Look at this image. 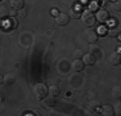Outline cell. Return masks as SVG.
I'll list each match as a JSON object with an SVG mask.
<instances>
[{"mask_svg": "<svg viewBox=\"0 0 121 116\" xmlns=\"http://www.w3.org/2000/svg\"><path fill=\"white\" fill-rule=\"evenodd\" d=\"M98 107H99V102H98V101H91V102H89V108H90L91 111H93V110L95 111Z\"/></svg>", "mask_w": 121, "mask_h": 116, "instance_id": "ffe728a7", "label": "cell"}, {"mask_svg": "<svg viewBox=\"0 0 121 116\" xmlns=\"http://www.w3.org/2000/svg\"><path fill=\"white\" fill-rule=\"evenodd\" d=\"M109 9L113 10V12H120V10H121V4H120V1H112L111 4H109Z\"/></svg>", "mask_w": 121, "mask_h": 116, "instance_id": "e0dca14e", "label": "cell"}, {"mask_svg": "<svg viewBox=\"0 0 121 116\" xmlns=\"http://www.w3.org/2000/svg\"><path fill=\"white\" fill-rule=\"evenodd\" d=\"M70 14L72 18H80L81 17V9H80V7H77V5L76 7H72L70 10Z\"/></svg>", "mask_w": 121, "mask_h": 116, "instance_id": "8fae6325", "label": "cell"}, {"mask_svg": "<svg viewBox=\"0 0 121 116\" xmlns=\"http://www.w3.org/2000/svg\"><path fill=\"white\" fill-rule=\"evenodd\" d=\"M82 63L84 65H94L95 63V57L93 56V53H88V54H82Z\"/></svg>", "mask_w": 121, "mask_h": 116, "instance_id": "52a82bcc", "label": "cell"}, {"mask_svg": "<svg viewBox=\"0 0 121 116\" xmlns=\"http://www.w3.org/2000/svg\"><path fill=\"white\" fill-rule=\"evenodd\" d=\"M48 93L50 95H53V97H57V95L59 94V88L57 85H50L48 88Z\"/></svg>", "mask_w": 121, "mask_h": 116, "instance_id": "9a60e30c", "label": "cell"}, {"mask_svg": "<svg viewBox=\"0 0 121 116\" xmlns=\"http://www.w3.org/2000/svg\"><path fill=\"white\" fill-rule=\"evenodd\" d=\"M113 114L115 115H120V103H117L116 107L113 108Z\"/></svg>", "mask_w": 121, "mask_h": 116, "instance_id": "484cf974", "label": "cell"}, {"mask_svg": "<svg viewBox=\"0 0 121 116\" xmlns=\"http://www.w3.org/2000/svg\"><path fill=\"white\" fill-rule=\"evenodd\" d=\"M23 4H25L23 0H10V7H12L13 9H16V10L23 8Z\"/></svg>", "mask_w": 121, "mask_h": 116, "instance_id": "7c38bea8", "label": "cell"}, {"mask_svg": "<svg viewBox=\"0 0 121 116\" xmlns=\"http://www.w3.org/2000/svg\"><path fill=\"white\" fill-rule=\"evenodd\" d=\"M108 61L111 62V65H115V66L120 65V62H121L120 53H117V52H113V53H111V54H109V57H108Z\"/></svg>", "mask_w": 121, "mask_h": 116, "instance_id": "ba28073f", "label": "cell"}, {"mask_svg": "<svg viewBox=\"0 0 121 116\" xmlns=\"http://www.w3.org/2000/svg\"><path fill=\"white\" fill-rule=\"evenodd\" d=\"M14 80H16V76H14L13 74H7L4 76V83L8 84V85H10V84L14 83Z\"/></svg>", "mask_w": 121, "mask_h": 116, "instance_id": "2e32d148", "label": "cell"}, {"mask_svg": "<svg viewBox=\"0 0 121 116\" xmlns=\"http://www.w3.org/2000/svg\"><path fill=\"white\" fill-rule=\"evenodd\" d=\"M9 14V10H8L7 7H4V5H0V19H4L5 17Z\"/></svg>", "mask_w": 121, "mask_h": 116, "instance_id": "d6986e66", "label": "cell"}, {"mask_svg": "<svg viewBox=\"0 0 121 116\" xmlns=\"http://www.w3.org/2000/svg\"><path fill=\"white\" fill-rule=\"evenodd\" d=\"M34 94L37 99H43L45 95L48 94V88L45 84H36L34 86Z\"/></svg>", "mask_w": 121, "mask_h": 116, "instance_id": "6da1fadb", "label": "cell"}, {"mask_svg": "<svg viewBox=\"0 0 121 116\" xmlns=\"http://www.w3.org/2000/svg\"><path fill=\"white\" fill-rule=\"evenodd\" d=\"M97 8H98V4H97V3H89V10L97 9Z\"/></svg>", "mask_w": 121, "mask_h": 116, "instance_id": "d4e9b609", "label": "cell"}, {"mask_svg": "<svg viewBox=\"0 0 121 116\" xmlns=\"http://www.w3.org/2000/svg\"><path fill=\"white\" fill-rule=\"evenodd\" d=\"M120 95H121L120 85H115L113 88H112V97H113V98H120Z\"/></svg>", "mask_w": 121, "mask_h": 116, "instance_id": "ac0fdd59", "label": "cell"}, {"mask_svg": "<svg viewBox=\"0 0 121 116\" xmlns=\"http://www.w3.org/2000/svg\"><path fill=\"white\" fill-rule=\"evenodd\" d=\"M50 14H53V16H56V17H57V16L59 14V13H58V9H56V8H53V9L50 10Z\"/></svg>", "mask_w": 121, "mask_h": 116, "instance_id": "4316f807", "label": "cell"}, {"mask_svg": "<svg viewBox=\"0 0 121 116\" xmlns=\"http://www.w3.org/2000/svg\"><path fill=\"white\" fill-rule=\"evenodd\" d=\"M17 26H18V22H17L16 18H10L9 21H8V26L5 27V31H8L10 28V30H14V28H17Z\"/></svg>", "mask_w": 121, "mask_h": 116, "instance_id": "5bb4252c", "label": "cell"}, {"mask_svg": "<svg viewBox=\"0 0 121 116\" xmlns=\"http://www.w3.org/2000/svg\"><path fill=\"white\" fill-rule=\"evenodd\" d=\"M100 114L103 116H112L113 115V107L109 106V104H104V106L100 108Z\"/></svg>", "mask_w": 121, "mask_h": 116, "instance_id": "9c48e42d", "label": "cell"}, {"mask_svg": "<svg viewBox=\"0 0 121 116\" xmlns=\"http://www.w3.org/2000/svg\"><path fill=\"white\" fill-rule=\"evenodd\" d=\"M95 19L99 23H106V22L108 21V12L104 10V9H99V10L97 12Z\"/></svg>", "mask_w": 121, "mask_h": 116, "instance_id": "277c9868", "label": "cell"}, {"mask_svg": "<svg viewBox=\"0 0 121 116\" xmlns=\"http://www.w3.org/2000/svg\"><path fill=\"white\" fill-rule=\"evenodd\" d=\"M82 68H84V63H82V61L75 59L73 62H72V70H73V71L79 72V71H81Z\"/></svg>", "mask_w": 121, "mask_h": 116, "instance_id": "30bf717a", "label": "cell"}, {"mask_svg": "<svg viewBox=\"0 0 121 116\" xmlns=\"http://www.w3.org/2000/svg\"><path fill=\"white\" fill-rule=\"evenodd\" d=\"M106 32H107V28H106V27H102V26H100V27H98V31H97V34L104 35Z\"/></svg>", "mask_w": 121, "mask_h": 116, "instance_id": "cb8c5ba5", "label": "cell"}, {"mask_svg": "<svg viewBox=\"0 0 121 116\" xmlns=\"http://www.w3.org/2000/svg\"><path fill=\"white\" fill-rule=\"evenodd\" d=\"M82 35H84V39L89 43V44H93V43H95L97 39H98L97 31L91 30V28H86V30H84V34H82Z\"/></svg>", "mask_w": 121, "mask_h": 116, "instance_id": "7a4b0ae2", "label": "cell"}, {"mask_svg": "<svg viewBox=\"0 0 121 116\" xmlns=\"http://www.w3.org/2000/svg\"><path fill=\"white\" fill-rule=\"evenodd\" d=\"M3 81H4V77H3V76H1V75H0V84H1V83H3Z\"/></svg>", "mask_w": 121, "mask_h": 116, "instance_id": "f546056e", "label": "cell"}, {"mask_svg": "<svg viewBox=\"0 0 121 116\" xmlns=\"http://www.w3.org/2000/svg\"><path fill=\"white\" fill-rule=\"evenodd\" d=\"M111 1H117V0H111Z\"/></svg>", "mask_w": 121, "mask_h": 116, "instance_id": "4dcf8cb0", "label": "cell"}, {"mask_svg": "<svg viewBox=\"0 0 121 116\" xmlns=\"http://www.w3.org/2000/svg\"><path fill=\"white\" fill-rule=\"evenodd\" d=\"M81 4H89V0H80Z\"/></svg>", "mask_w": 121, "mask_h": 116, "instance_id": "f1b7e54d", "label": "cell"}, {"mask_svg": "<svg viewBox=\"0 0 121 116\" xmlns=\"http://www.w3.org/2000/svg\"><path fill=\"white\" fill-rule=\"evenodd\" d=\"M9 14H10V16H16V14H17V10H9Z\"/></svg>", "mask_w": 121, "mask_h": 116, "instance_id": "83f0119b", "label": "cell"}, {"mask_svg": "<svg viewBox=\"0 0 121 116\" xmlns=\"http://www.w3.org/2000/svg\"><path fill=\"white\" fill-rule=\"evenodd\" d=\"M107 35H109L111 37H116V36H119V34H120V27L119 26H116V27H111V28H108L107 30V32H106Z\"/></svg>", "mask_w": 121, "mask_h": 116, "instance_id": "4fadbf2b", "label": "cell"}, {"mask_svg": "<svg viewBox=\"0 0 121 116\" xmlns=\"http://www.w3.org/2000/svg\"><path fill=\"white\" fill-rule=\"evenodd\" d=\"M68 22H70V17L66 13H59L58 16L56 17V23L58 26H66Z\"/></svg>", "mask_w": 121, "mask_h": 116, "instance_id": "5b68a950", "label": "cell"}, {"mask_svg": "<svg viewBox=\"0 0 121 116\" xmlns=\"http://www.w3.org/2000/svg\"><path fill=\"white\" fill-rule=\"evenodd\" d=\"M89 50H90V52H93V53H95V52L99 50V48H98V46L95 45V43H93V44H90V45H89Z\"/></svg>", "mask_w": 121, "mask_h": 116, "instance_id": "603a6c76", "label": "cell"}, {"mask_svg": "<svg viewBox=\"0 0 121 116\" xmlns=\"http://www.w3.org/2000/svg\"><path fill=\"white\" fill-rule=\"evenodd\" d=\"M17 16H19L21 18H25L26 16H27V12H26L23 8H21V9H18L17 10Z\"/></svg>", "mask_w": 121, "mask_h": 116, "instance_id": "7402d4cb", "label": "cell"}, {"mask_svg": "<svg viewBox=\"0 0 121 116\" xmlns=\"http://www.w3.org/2000/svg\"><path fill=\"white\" fill-rule=\"evenodd\" d=\"M43 106L44 107H47V108H50V107H53L54 104H56V98L53 97V95H50L49 94L48 97L47 95H45L44 98H43Z\"/></svg>", "mask_w": 121, "mask_h": 116, "instance_id": "8992f818", "label": "cell"}, {"mask_svg": "<svg viewBox=\"0 0 121 116\" xmlns=\"http://www.w3.org/2000/svg\"><path fill=\"white\" fill-rule=\"evenodd\" d=\"M82 22L85 23L86 26H93L95 23V16L93 14L91 10H85L82 13Z\"/></svg>", "mask_w": 121, "mask_h": 116, "instance_id": "3957f363", "label": "cell"}, {"mask_svg": "<svg viewBox=\"0 0 121 116\" xmlns=\"http://www.w3.org/2000/svg\"><path fill=\"white\" fill-rule=\"evenodd\" d=\"M82 54H84V53H82L81 49H75V50H73V57L76 58V59H80V58L82 57Z\"/></svg>", "mask_w": 121, "mask_h": 116, "instance_id": "44dd1931", "label": "cell"}]
</instances>
